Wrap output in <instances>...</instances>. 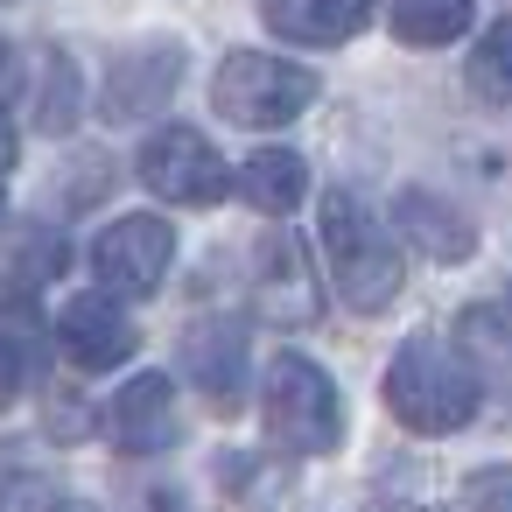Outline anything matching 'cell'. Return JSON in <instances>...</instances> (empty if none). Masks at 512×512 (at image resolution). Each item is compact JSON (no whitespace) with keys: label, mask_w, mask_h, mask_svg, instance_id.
<instances>
[{"label":"cell","mask_w":512,"mask_h":512,"mask_svg":"<svg viewBox=\"0 0 512 512\" xmlns=\"http://www.w3.org/2000/svg\"><path fill=\"white\" fill-rule=\"evenodd\" d=\"M316 239H323L330 288H337L358 316H379V309L400 295V253H393L386 225H379L358 197L330 190V197H323V211H316Z\"/></svg>","instance_id":"cell-1"},{"label":"cell","mask_w":512,"mask_h":512,"mask_svg":"<svg viewBox=\"0 0 512 512\" xmlns=\"http://www.w3.org/2000/svg\"><path fill=\"white\" fill-rule=\"evenodd\" d=\"M477 372L463 365L456 344L442 337H407L386 365V407L414 428V435H449L477 414Z\"/></svg>","instance_id":"cell-2"},{"label":"cell","mask_w":512,"mask_h":512,"mask_svg":"<svg viewBox=\"0 0 512 512\" xmlns=\"http://www.w3.org/2000/svg\"><path fill=\"white\" fill-rule=\"evenodd\" d=\"M260 414H267V442L288 449V456H323V449H337V428H344L330 372L316 358H302V351H281L267 365Z\"/></svg>","instance_id":"cell-3"},{"label":"cell","mask_w":512,"mask_h":512,"mask_svg":"<svg viewBox=\"0 0 512 512\" xmlns=\"http://www.w3.org/2000/svg\"><path fill=\"white\" fill-rule=\"evenodd\" d=\"M211 99L239 127H288L295 113L316 106V71L309 64H288L274 50H232L218 64V78H211Z\"/></svg>","instance_id":"cell-4"},{"label":"cell","mask_w":512,"mask_h":512,"mask_svg":"<svg viewBox=\"0 0 512 512\" xmlns=\"http://www.w3.org/2000/svg\"><path fill=\"white\" fill-rule=\"evenodd\" d=\"M169 260H176V225L155 218V211L113 218V225L99 232V246H92V267H99L106 295H127V302H134V295H155L162 274H169Z\"/></svg>","instance_id":"cell-5"},{"label":"cell","mask_w":512,"mask_h":512,"mask_svg":"<svg viewBox=\"0 0 512 512\" xmlns=\"http://www.w3.org/2000/svg\"><path fill=\"white\" fill-rule=\"evenodd\" d=\"M141 183H148L162 204H218V197L232 190L218 148H211L197 127H162V134H148V148H141Z\"/></svg>","instance_id":"cell-6"},{"label":"cell","mask_w":512,"mask_h":512,"mask_svg":"<svg viewBox=\"0 0 512 512\" xmlns=\"http://www.w3.org/2000/svg\"><path fill=\"white\" fill-rule=\"evenodd\" d=\"M57 344H64V358L78 365V372H113V365H127L134 351H141V330H134V316L120 309V295H71L64 302V316H57Z\"/></svg>","instance_id":"cell-7"},{"label":"cell","mask_w":512,"mask_h":512,"mask_svg":"<svg viewBox=\"0 0 512 512\" xmlns=\"http://www.w3.org/2000/svg\"><path fill=\"white\" fill-rule=\"evenodd\" d=\"M183 85V43H134L106 64V120H148Z\"/></svg>","instance_id":"cell-8"},{"label":"cell","mask_w":512,"mask_h":512,"mask_svg":"<svg viewBox=\"0 0 512 512\" xmlns=\"http://www.w3.org/2000/svg\"><path fill=\"white\" fill-rule=\"evenodd\" d=\"M183 372H190V386H204V400L218 414H239V400H246V330L232 316L190 323L183 330Z\"/></svg>","instance_id":"cell-9"},{"label":"cell","mask_w":512,"mask_h":512,"mask_svg":"<svg viewBox=\"0 0 512 512\" xmlns=\"http://www.w3.org/2000/svg\"><path fill=\"white\" fill-rule=\"evenodd\" d=\"M316 309H323V288L302 260V239L288 225H267L260 232V316L302 330V323H316Z\"/></svg>","instance_id":"cell-10"},{"label":"cell","mask_w":512,"mask_h":512,"mask_svg":"<svg viewBox=\"0 0 512 512\" xmlns=\"http://www.w3.org/2000/svg\"><path fill=\"white\" fill-rule=\"evenodd\" d=\"M106 428H113V449H127V456L162 449V442L176 435V386H169L162 372L127 379V386L113 393V407H106Z\"/></svg>","instance_id":"cell-11"},{"label":"cell","mask_w":512,"mask_h":512,"mask_svg":"<svg viewBox=\"0 0 512 512\" xmlns=\"http://www.w3.org/2000/svg\"><path fill=\"white\" fill-rule=\"evenodd\" d=\"M393 225H400L428 260H470V246H477L470 218H463L456 204H442L435 190H400V197H393Z\"/></svg>","instance_id":"cell-12"},{"label":"cell","mask_w":512,"mask_h":512,"mask_svg":"<svg viewBox=\"0 0 512 512\" xmlns=\"http://www.w3.org/2000/svg\"><path fill=\"white\" fill-rule=\"evenodd\" d=\"M365 8L372 0H267L260 15L288 43H351L365 29Z\"/></svg>","instance_id":"cell-13"},{"label":"cell","mask_w":512,"mask_h":512,"mask_svg":"<svg viewBox=\"0 0 512 512\" xmlns=\"http://www.w3.org/2000/svg\"><path fill=\"white\" fill-rule=\"evenodd\" d=\"M309 190V162L295 148H253L239 162V197L260 211V218H288Z\"/></svg>","instance_id":"cell-14"},{"label":"cell","mask_w":512,"mask_h":512,"mask_svg":"<svg viewBox=\"0 0 512 512\" xmlns=\"http://www.w3.org/2000/svg\"><path fill=\"white\" fill-rule=\"evenodd\" d=\"M386 22L407 50H442L470 29V0H386Z\"/></svg>","instance_id":"cell-15"},{"label":"cell","mask_w":512,"mask_h":512,"mask_svg":"<svg viewBox=\"0 0 512 512\" xmlns=\"http://www.w3.org/2000/svg\"><path fill=\"white\" fill-rule=\"evenodd\" d=\"M470 92L484 106H512V22H491L470 50Z\"/></svg>","instance_id":"cell-16"},{"label":"cell","mask_w":512,"mask_h":512,"mask_svg":"<svg viewBox=\"0 0 512 512\" xmlns=\"http://www.w3.org/2000/svg\"><path fill=\"white\" fill-rule=\"evenodd\" d=\"M78 106H85V92H78V64H71L64 50H50V64H43V92H36V127H43V134H71V127H78Z\"/></svg>","instance_id":"cell-17"},{"label":"cell","mask_w":512,"mask_h":512,"mask_svg":"<svg viewBox=\"0 0 512 512\" xmlns=\"http://www.w3.org/2000/svg\"><path fill=\"white\" fill-rule=\"evenodd\" d=\"M0 512H64V491L36 470H0Z\"/></svg>","instance_id":"cell-18"},{"label":"cell","mask_w":512,"mask_h":512,"mask_svg":"<svg viewBox=\"0 0 512 512\" xmlns=\"http://www.w3.org/2000/svg\"><path fill=\"white\" fill-rule=\"evenodd\" d=\"M463 505L470 512H512V463H484L463 477Z\"/></svg>","instance_id":"cell-19"},{"label":"cell","mask_w":512,"mask_h":512,"mask_svg":"<svg viewBox=\"0 0 512 512\" xmlns=\"http://www.w3.org/2000/svg\"><path fill=\"white\" fill-rule=\"evenodd\" d=\"M57 267H64V239H57V232H36L29 253H22V274L43 281V274H57Z\"/></svg>","instance_id":"cell-20"},{"label":"cell","mask_w":512,"mask_h":512,"mask_svg":"<svg viewBox=\"0 0 512 512\" xmlns=\"http://www.w3.org/2000/svg\"><path fill=\"white\" fill-rule=\"evenodd\" d=\"M22 400V351H15V337L0 330V414H8Z\"/></svg>","instance_id":"cell-21"},{"label":"cell","mask_w":512,"mask_h":512,"mask_svg":"<svg viewBox=\"0 0 512 512\" xmlns=\"http://www.w3.org/2000/svg\"><path fill=\"white\" fill-rule=\"evenodd\" d=\"M15 92H22V64H15V50H8V43H0V106H8Z\"/></svg>","instance_id":"cell-22"},{"label":"cell","mask_w":512,"mask_h":512,"mask_svg":"<svg viewBox=\"0 0 512 512\" xmlns=\"http://www.w3.org/2000/svg\"><path fill=\"white\" fill-rule=\"evenodd\" d=\"M0 169H15V127H8V113H0Z\"/></svg>","instance_id":"cell-23"},{"label":"cell","mask_w":512,"mask_h":512,"mask_svg":"<svg viewBox=\"0 0 512 512\" xmlns=\"http://www.w3.org/2000/svg\"><path fill=\"white\" fill-rule=\"evenodd\" d=\"M64 512H99V505H64Z\"/></svg>","instance_id":"cell-24"},{"label":"cell","mask_w":512,"mask_h":512,"mask_svg":"<svg viewBox=\"0 0 512 512\" xmlns=\"http://www.w3.org/2000/svg\"><path fill=\"white\" fill-rule=\"evenodd\" d=\"M393 512H421V505H393Z\"/></svg>","instance_id":"cell-25"},{"label":"cell","mask_w":512,"mask_h":512,"mask_svg":"<svg viewBox=\"0 0 512 512\" xmlns=\"http://www.w3.org/2000/svg\"><path fill=\"white\" fill-rule=\"evenodd\" d=\"M0 218H8V197H0Z\"/></svg>","instance_id":"cell-26"},{"label":"cell","mask_w":512,"mask_h":512,"mask_svg":"<svg viewBox=\"0 0 512 512\" xmlns=\"http://www.w3.org/2000/svg\"><path fill=\"white\" fill-rule=\"evenodd\" d=\"M505 302H512V295H505Z\"/></svg>","instance_id":"cell-27"}]
</instances>
